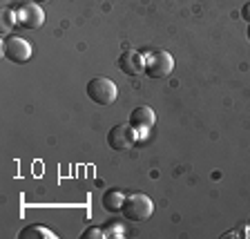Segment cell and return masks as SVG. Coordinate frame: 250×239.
<instances>
[{
	"label": "cell",
	"mask_w": 250,
	"mask_h": 239,
	"mask_svg": "<svg viewBox=\"0 0 250 239\" xmlns=\"http://www.w3.org/2000/svg\"><path fill=\"white\" fill-rule=\"evenodd\" d=\"M31 2H38V5H41V2H49V0H31Z\"/></svg>",
	"instance_id": "9a60e30c"
},
{
	"label": "cell",
	"mask_w": 250,
	"mask_h": 239,
	"mask_svg": "<svg viewBox=\"0 0 250 239\" xmlns=\"http://www.w3.org/2000/svg\"><path fill=\"white\" fill-rule=\"evenodd\" d=\"M123 217L130 219V221H146L147 217H152L154 213V203L147 195L143 193H134V195H127L123 203Z\"/></svg>",
	"instance_id": "6da1fadb"
},
{
	"label": "cell",
	"mask_w": 250,
	"mask_h": 239,
	"mask_svg": "<svg viewBox=\"0 0 250 239\" xmlns=\"http://www.w3.org/2000/svg\"><path fill=\"white\" fill-rule=\"evenodd\" d=\"M139 136V130L132 128L130 123H119L107 132V143L112 150H130Z\"/></svg>",
	"instance_id": "277c9868"
},
{
	"label": "cell",
	"mask_w": 250,
	"mask_h": 239,
	"mask_svg": "<svg viewBox=\"0 0 250 239\" xmlns=\"http://www.w3.org/2000/svg\"><path fill=\"white\" fill-rule=\"evenodd\" d=\"M2 25H5V29L18 25V16H16V9H2Z\"/></svg>",
	"instance_id": "7c38bea8"
},
{
	"label": "cell",
	"mask_w": 250,
	"mask_h": 239,
	"mask_svg": "<svg viewBox=\"0 0 250 239\" xmlns=\"http://www.w3.org/2000/svg\"><path fill=\"white\" fill-rule=\"evenodd\" d=\"M16 16L22 29H38L45 25V11L41 9L38 2H21V7L16 9Z\"/></svg>",
	"instance_id": "8992f818"
},
{
	"label": "cell",
	"mask_w": 250,
	"mask_h": 239,
	"mask_svg": "<svg viewBox=\"0 0 250 239\" xmlns=\"http://www.w3.org/2000/svg\"><path fill=\"white\" fill-rule=\"evenodd\" d=\"M18 239H56V233L47 228V226L41 224H34V226H27L18 233Z\"/></svg>",
	"instance_id": "30bf717a"
},
{
	"label": "cell",
	"mask_w": 250,
	"mask_h": 239,
	"mask_svg": "<svg viewBox=\"0 0 250 239\" xmlns=\"http://www.w3.org/2000/svg\"><path fill=\"white\" fill-rule=\"evenodd\" d=\"M143 56H146V76L150 78H166L174 69V58L166 49L143 52Z\"/></svg>",
	"instance_id": "7a4b0ae2"
},
{
	"label": "cell",
	"mask_w": 250,
	"mask_h": 239,
	"mask_svg": "<svg viewBox=\"0 0 250 239\" xmlns=\"http://www.w3.org/2000/svg\"><path fill=\"white\" fill-rule=\"evenodd\" d=\"M105 237H125V228L119 224V221H107L103 226Z\"/></svg>",
	"instance_id": "8fae6325"
},
{
	"label": "cell",
	"mask_w": 250,
	"mask_h": 239,
	"mask_svg": "<svg viewBox=\"0 0 250 239\" xmlns=\"http://www.w3.org/2000/svg\"><path fill=\"white\" fill-rule=\"evenodd\" d=\"M9 2H21V0H9Z\"/></svg>",
	"instance_id": "e0dca14e"
},
{
	"label": "cell",
	"mask_w": 250,
	"mask_h": 239,
	"mask_svg": "<svg viewBox=\"0 0 250 239\" xmlns=\"http://www.w3.org/2000/svg\"><path fill=\"white\" fill-rule=\"evenodd\" d=\"M241 18H244L246 22H250V2H246V5L241 7Z\"/></svg>",
	"instance_id": "5bb4252c"
},
{
	"label": "cell",
	"mask_w": 250,
	"mask_h": 239,
	"mask_svg": "<svg viewBox=\"0 0 250 239\" xmlns=\"http://www.w3.org/2000/svg\"><path fill=\"white\" fill-rule=\"evenodd\" d=\"M248 41H250V22H248Z\"/></svg>",
	"instance_id": "2e32d148"
},
{
	"label": "cell",
	"mask_w": 250,
	"mask_h": 239,
	"mask_svg": "<svg viewBox=\"0 0 250 239\" xmlns=\"http://www.w3.org/2000/svg\"><path fill=\"white\" fill-rule=\"evenodd\" d=\"M81 239H105V233H103V228H87L83 235H81Z\"/></svg>",
	"instance_id": "4fadbf2b"
},
{
	"label": "cell",
	"mask_w": 250,
	"mask_h": 239,
	"mask_svg": "<svg viewBox=\"0 0 250 239\" xmlns=\"http://www.w3.org/2000/svg\"><path fill=\"white\" fill-rule=\"evenodd\" d=\"M154 123H156V114H154V109H152V108H147V105H141V108H134V109H132L130 125L139 130V134L147 132Z\"/></svg>",
	"instance_id": "ba28073f"
},
{
	"label": "cell",
	"mask_w": 250,
	"mask_h": 239,
	"mask_svg": "<svg viewBox=\"0 0 250 239\" xmlns=\"http://www.w3.org/2000/svg\"><path fill=\"white\" fill-rule=\"evenodd\" d=\"M85 92H87V99L94 101L96 105H112L116 101V96H119V89H116L114 81H109L105 76L92 78L87 83V87H85Z\"/></svg>",
	"instance_id": "3957f363"
},
{
	"label": "cell",
	"mask_w": 250,
	"mask_h": 239,
	"mask_svg": "<svg viewBox=\"0 0 250 239\" xmlns=\"http://www.w3.org/2000/svg\"><path fill=\"white\" fill-rule=\"evenodd\" d=\"M2 56L11 63H27L31 58V45L21 36H5L2 38Z\"/></svg>",
	"instance_id": "5b68a950"
},
{
	"label": "cell",
	"mask_w": 250,
	"mask_h": 239,
	"mask_svg": "<svg viewBox=\"0 0 250 239\" xmlns=\"http://www.w3.org/2000/svg\"><path fill=\"white\" fill-rule=\"evenodd\" d=\"M119 67L127 76H141V74H146V56L136 49H125L119 56Z\"/></svg>",
	"instance_id": "52a82bcc"
},
{
	"label": "cell",
	"mask_w": 250,
	"mask_h": 239,
	"mask_svg": "<svg viewBox=\"0 0 250 239\" xmlns=\"http://www.w3.org/2000/svg\"><path fill=\"white\" fill-rule=\"evenodd\" d=\"M125 197H127V195L121 193V190H107V193L103 195V199H101V203H103V208L107 210V213H121V210H123V203H125Z\"/></svg>",
	"instance_id": "9c48e42d"
}]
</instances>
